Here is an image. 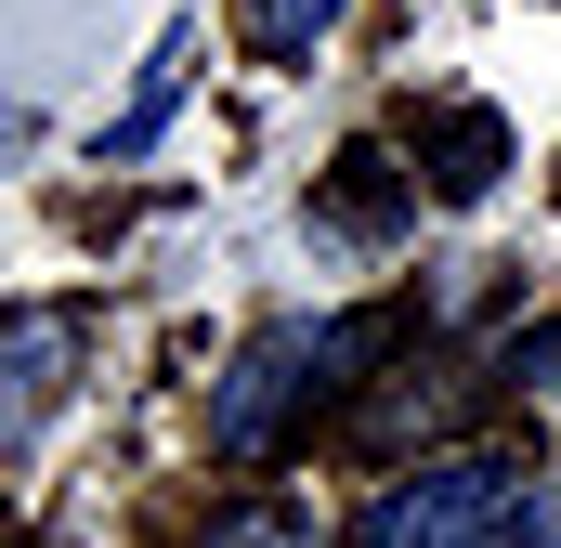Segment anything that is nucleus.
Listing matches in <instances>:
<instances>
[{
  "instance_id": "obj_1",
  "label": "nucleus",
  "mask_w": 561,
  "mask_h": 548,
  "mask_svg": "<svg viewBox=\"0 0 561 548\" xmlns=\"http://www.w3.org/2000/svg\"><path fill=\"white\" fill-rule=\"evenodd\" d=\"M353 548H561V496L510 444H470V457H431L405 483H379Z\"/></svg>"
},
{
  "instance_id": "obj_5",
  "label": "nucleus",
  "mask_w": 561,
  "mask_h": 548,
  "mask_svg": "<svg viewBox=\"0 0 561 548\" xmlns=\"http://www.w3.org/2000/svg\"><path fill=\"white\" fill-rule=\"evenodd\" d=\"M405 209H419V183H392V157H379V144H353V157H340V183H327V236H392Z\"/></svg>"
},
{
  "instance_id": "obj_4",
  "label": "nucleus",
  "mask_w": 561,
  "mask_h": 548,
  "mask_svg": "<svg viewBox=\"0 0 561 548\" xmlns=\"http://www.w3.org/2000/svg\"><path fill=\"white\" fill-rule=\"evenodd\" d=\"M419 170H431V196H457V209H470V196L510 170V118H496V105H444V118L419 132Z\"/></svg>"
},
{
  "instance_id": "obj_6",
  "label": "nucleus",
  "mask_w": 561,
  "mask_h": 548,
  "mask_svg": "<svg viewBox=\"0 0 561 548\" xmlns=\"http://www.w3.org/2000/svg\"><path fill=\"white\" fill-rule=\"evenodd\" d=\"M340 26V0H236V39L249 66H313V39Z\"/></svg>"
},
{
  "instance_id": "obj_3",
  "label": "nucleus",
  "mask_w": 561,
  "mask_h": 548,
  "mask_svg": "<svg viewBox=\"0 0 561 548\" xmlns=\"http://www.w3.org/2000/svg\"><path fill=\"white\" fill-rule=\"evenodd\" d=\"M66 366H79V327L66 313H13L0 327V444H26L39 418L66 406Z\"/></svg>"
},
{
  "instance_id": "obj_2",
  "label": "nucleus",
  "mask_w": 561,
  "mask_h": 548,
  "mask_svg": "<svg viewBox=\"0 0 561 548\" xmlns=\"http://www.w3.org/2000/svg\"><path fill=\"white\" fill-rule=\"evenodd\" d=\"M392 340V313H327V327H262L249 353H236V379L209 392V444L222 457H275V431L300 406H327L366 353Z\"/></svg>"
},
{
  "instance_id": "obj_8",
  "label": "nucleus",
  "mask_w": 561,
  "mask_h": 548,
  "mask_svg": "<svg viewBox=\"0 0 561 548\" xmlns=\"http://www.w3.org/2000/svg\"><path fill=\"white\" fill-rule=\"evenodd\" d=\"M209 548H313V523H300V510H222Z\"/></svg>"
},
{
  "instance_id": "obj_7",
  "label": "nucleus",
  "mask_w": 561,
  "mask_h": 548,
  "mask_svg": "<svg viewBox=\"0 0 561 548\" xmlns=\"http://www.w3.org/2000/svg\"><path fill=\"white\" fill-rule=\"evenodd\" d=\"M170 105H183V39H170V53H157V79H144V105H131V118H118V132H105V157H118V170H131L144 144L170 132Z\"/></svg>"
},
{
  "instance_id": "obj_9",
  "label": "nucleus",
  "mask_w": 561,
  "mask_h": 548,
  "mask_svg": "<svg viewBox=\"0 0 561 548\" xmlns=\"http://www.w3.org/2000/svg\"><path fill=\"white\" fill-rule=\"evenodd\" d=\"M13 144H26V105H13V92H0V157H13Z\"/></svg>"
}]
</instances>
